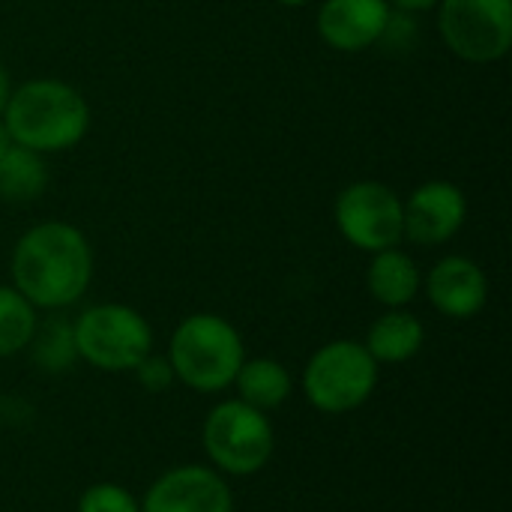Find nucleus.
Returning <instances> with one entry per match:
<instances>
[{
    "mask_svg": "<svg viewBox=\"0 0 512 512\" xmlns=\"http://www.w3.org/2000/svg\"><path fill=\"white\" fill-rule=\"evenodd\" d=\"M93 279V249L69 222H39L12 249V288L33 309H66Z\"/></svg>",
    "mask_w": 512,
    "mask_h": 512,
    "instance_id": "1",
    "label": "nucleus"
},
{
    "mask_svg": "<svg viewBox=\"0 0 512 512\" xmlns=\"http://www.w3.org/2000/svg\"><path fill=\"white\" fill-rule=\"evenodd\" d=\"M0 117L12 144L42 156L72 150L90 129L87 99L81 90L57 78H33L12 87Z\"/></svg>",
    "mask_w": 512,
    "mask_h": 512,
    "instance_id": "2",
    "label": "nucleus"
},
{
    "mask_svg": "<svg viewBox=\"0 0 512 512\" xmlns=\"http://www.w3.org/2000/svg\"><path fill=\"white\" fill-rule=\"evenodd\" d=\"M246 360L243 339L231 321L213 312H195L177 324L168 345L174 378L198 393H219L234 384Z\"/></svg>",
    "mask_w": 512,
    "mask_h": 512,
    "instance_id": "3",
    "label": "nucleus"
},
{
    "mask_svg": "<svg viewBox=\"0 0 512 512\" xmlns=\"http://www.w3.org/2000/svg\"><path fill=\"white\" fill-rule=\"evenodd\" d=\"M75 351L102 372H132L153 354V330L147 318L123 303H99L72 321Z\"/></svg>",
    "mask_w": 512,
    "mask_h": 512,
    "instance_id": "4",
    "label": "nucleus"
},
{
    "mask_svg": "<svg viewBox=\"0 0 512 512\" xmlns=\"http://www.w3.org/2000/svg\"><path fill=\"white\" fill-rule=\"evenodd\" d=\"M378 384V363L363 342L336 339L312 354L303 372L306 399L324 414H348L369 402Z\"/></svg>",
    "mask_w": 512,
    "mask_h": 512,
    "instance_id": "5",
    "label": "nucleus"
},
{
    "mask_svg": "<svg viewBox=\"0 0 512 512\" xmlns=\"http://www.w3.org/2000/svg\"><path fill=\"white\" fill-rule=\"evenodd\" d=\"M273 444L276 438L267 414L240 399L219 402L204 420V450L222 474H258L270 462Z\"/></svg>",
    "mask_w": 512,
    "mask_h": 512,
    "instance_id": "6",
    "label": "nucleus"
},
{
    "mask_svg": "<svg viewBox=\"0 0 512 512\" xmlns=\"http://www.w3.org/2000/svg\"><path fill=\"white\" fill-rule=\"evenodd\" d=\"M444 45L468 63H498L512 48V0H441Z\"/></svg>",
    "mask_w": 512,
    "mask_h": 512,
    "instance_id": "7",
    "label": "nucleus"
},
{
    "mask_svg": "<svg viewBox=\"0 0 512 512\" xmlns=\"http://www.w3.org/2000/svg\"><path fill=\"white\" fill-rule=\"evenodd\" d=\"M333 219L345 243L360 252H384L405 240L402 198L381 180H357L336 195Z\"/></svg>",
    "mask_w": 512,
    "mask_h": 512,
    "instance_id": "8",
    "label": "nucleus"
},
{
    "mask_svg": "<svg viewBox=\"0 0 512 512\" xmlns=\"http://www.w3.org/2000/svg\"><path fill=\"white\" fill-rule=\"evenodd\" d=\"M405 240L417 246H441L453 240L468 219V198L450 180H429L402 201Z\"/></svg>",
    "mask_w": 512,
    "mask_h": 512,
    "instance_id": "9",
    "label": "nucleus"
},
{
    "mask_svg": "<svg viewBox=\"0 0 512 512\" xmlns=\"http://www.w3.org/2000/svg\"><path fill=\"white\" fill-rule=\"evenodd\" d=\"M141 512H234V498L219 471L183 465L162 474L138 504Z\"/></svg>",
    "mask_w": 512,
    "mask_h": 512,
    "instance_id": "10",
    "label": "nucleus"
},
{
    "mask_svg": "<svg viewBox=\"0 0 512 512\" xmlns=\"http://www.w3.org/2000/svg\"><path fill=\"white\" fill-rule=\"evenodd\" d=\"M393 21L387 0H321L318 36L342 54H360L378 45Z\"/></svg>",
    "mask_w": 512,
    "mask_h": 512,
    "instance_id": "11",
    "label": "nucleus"
},
{
    "mask_svg": "<svg viewBox=\"0 0 512 512\" xmlns=\"http://www.w3.org/2000/svg\"><path fill=\"white\" fill-rule=\"evenodd\" d=\"M426 294L441 315L465 321L483 312L489 300V279L477 261L465 255H447L429 270Z\"/></svg>",
    "mask_w": 512,
    "mask_h": 512,
    "instance_id": "12",
    "label": "nucleus"
},
{
    "mask_svg": "<svg viewBox=\"0 0 512 512\" xmlns=\"http://www.w3.org/2000/svg\"><path fill=\"white\" fill-rule=\"evenodd\" d=\"M366 285H369V294L381 306L405 309L420 294L423 276H420L417 261L408 252H402L399 246H393V249L372 255L369 270H366Z\"/></svg>",
    "mask_w": 512,
    "mask_h": 512,
    "instance_id": "13",
    "label": "nucleus"
},
{
    "mask_svg": "<svg viewBox=\"0 0 512 512\" xmlns=\"http://www.w3.org/2000/svg\"><path fill=\"white\" fill-rule=\"evenodd\" d=\"M423 342H426L423 321L405 309H390L369 327L363 345L375 363H408L411 357L420 354Z\"/></svg>",
    "mask_w": 512,
    "mask_h": 512,
    "instance_id": "14",
    "label": "nucleus"
},
{
    "mask_svg": "<svg viewBox=\"0 0 512 512\" xmlns=\"http://www.w3.org/2000/svg\"><path fill=\"white\" fill-rule=\"evenodd\" d=\"M234 384H237L240 402H246L258 411H273V408L285 405L291 396V387H294L288 369L270 357L243 360Z\"/></svg>",
    "mask_w": 512,
    "mask_h": 512,
    "instance_id": "15",
    "label": "nucleus"
},
{
    "mask_svg": "<svg viewBox=\"0 0 512 512\" xmlns=\"http://www.w3.org/2000/svg\"><path fill=\"white\" fill-rule=\"evenodd\" d=\"M48 186V165L42 153L12 144L0 156V198L12 204L36 201Z\"/></svg>",
    "mask_w": 512,
    "mask_h": 512,
    "instance_id": "16",
    "label": "nucleus"
},
{
    "mask_svg": "<svg viewBox=\"0 0 512 512\" xmlns=\"http://www.w3.org/2000/svg\"><path fill=\"white\" fill-rule=\"evenodd\" d=\"M36 324V309L15 288L0 285V357L30 348Z\"/></svg>",
    "mask_w": 512,
    "mask_h": 512,
    "instance_id": "17",
    "label": "nucleus"
},
{
    "mask_svg": "<svg viewBox=\"0 0 512 512\" xmlns=\"http://www.w3.org/2000/svg\"><path fill=\"white\" fill-rule=\"evenodd\" d=\"M33 363L45 372H63L75 363L78 351H75V336H72V324L63 318H51L42 327L36 324L33 330Z\"/></svg>",
    "mask_w": 512,
    "mask_h": 512,
    "instance_id": "18",
    "label": "nucleus"
},
{
    "mask_svg": "<svg viewBox=\"0 0 512 512\" xmlns=\"http://www.w3.org/2000/svg\"><path fill=\"white\" fill-rule=\"evenodd\" d=\"M78 512H141L138 501L129 495V489L117 483H96L81 492Z\"/></svg>",
    "mask_w": 512,
    "mask_h": 512,
    "instance_id": "19",
    "label": "nucleus"
},
{
    "mask_svg": "<svg viewBox=\"0 0 512 512\" xmlns=\"http://www.w3.org/2000/svg\"><path fill=\"white\" fill-rule=\"evenodd\" d=\"M135 375H138V384L147 390V393H165L177 378H174V369H171V363H168V357H156V354H147L135 369H132Z\"/></svg>",
    "mask_w": 512,
    "mask_h": 512,
    "instance_id": "20",
    "label": "nucleus"
},
{
    "mask_svg": "<svg viewBox=\"0 0 512 512\" xmlns=\"http://www.w3.org/2000/svg\"><path fill=\"white\" fill-rule=\"evenodd\" d=\"M393 9H405V12H429L435 9L441 0H387Z\"/></svg>",
    "mask_w": 512,
    "mask_h": 512,
    "instance_id": "21",
    "label": "nucleus"
},
{
    "mask_svg": "<svg viewBox=\"0 0 512 512\" xmlns=\"http://www.w3.org/2000/svg\"><path fill=\"white\" fill-rule=\"evenodd\" d=\"M9 93H12L9 72H6V66L0 63V114H3V108H6V102H9Z\"/></svg>",
    "mask_w": 512,
    "mask_h": 512,
    "instance_id": "22",
    "label": "nucleus"
},
{
    "mask_svg": "<svg viewBox=\"0 0 512 512\" xmlns=\"http://www.w3.org/2000/svg\"><path fill=\"white\" fill-rule=\"evenodd\" d=\"M9 147H12V138H9V132H6V123H3V117H0V156H3Z\"/></svg>",
    "mask_w": 512,
    "mask_h": 512,
    "instance_id": "23",
    "label": "nucleus"
},
{
    "mask_svg": "<svg viewBox=\"0 0 512 512\" xmlns=\"http://www.w3.org/2000/svg\"><path fill=\"white\" fill-rule=\"evenodd\" d=\"M279 6H306V3H312V0H276Z\"/></svg>",
    "mask_w": 512,
    "mask_h": 512,
    "instance_id": "24",
    "label": "nucleus"
}]
</instances>
